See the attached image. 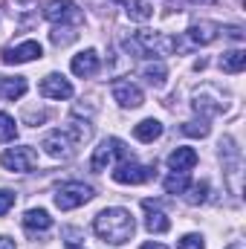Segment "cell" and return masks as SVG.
Masks as SVG:
<instances>
[{"mask_svg": "<svg viewBox=\"0 0 246 249\" xmlns=\"http://www.w3.org/2000/svg\"><path fill=\"white\" fill-rule=\"evenodd\" d=\"M154 177V168L151 165H139L133 160H122L113 171V180L122 183V186H139V183H148Z\"/></svg>", "mask_w": 246, "mask_h": 249, "instance_id": "cell-9", "label": "cell"}, {"mask_svg": "<svg viewBox=\"0 0 246 249\" xmlns=\"http://www.w3.org/2000/svg\"><path fill=\"white\" fill-rule=\"evenodd\" d=\"M75 145H81V142L72 136L70 127H58V130L47 133L44 142H41V148H44L53 160H72V157H75Z\"/></svg>", "mask_w": 246, "mask_h": 249, "instance_id": "cell-2", "label": "cell"}, {"mask_svg": "<svg viewBox=\"0 0 246 249\" xmlns=\"http://www.w3.org/2000/svg\"><path fill=\"white\" fill-rule=\"evenodd\" d=\"M26 78H20V75H15V78H9V75H0V102H15V99H20L23 93H26Z\"/></svg>", "mask_w": 246, "mask_h": 249, "instance_id": "cell-16", "label": "cell"}, {"mask_svg": "<svg viewBox=\"0 0 246 249\" xmlns=\"http://www.w3.org/2000/svg\"><path fill=\"white\" fill-rule=\"evenodd\" d=\"M197 151L194 148H177V151H171V157H168V165H171V171H191L194 165H197Z\"/></svg>", "mask_w": 246, "mask_h": 249, "instance_id": "cell-17", "label": "cell"}, {"mask_svg": "<svg viewBox=\"0 0 246 249\" xmlns=\"http://www.w3.org/2000/svg\"><path fill=\"white\" fill-rule=\"evenodd\" d=\"M113 99H116L122 107H139V105L145 102L142 90H139L136 84H130V81H113Z\"/></svg>", "mask_w": 246, "mask_h": 249, "instance_id": "cell-12", "label": "cell"}, {"mask_svg": "<svg viewBox=\"0 0 246 249\" xmlns=\"http://www.w3.org/2000/svg\"><path fill=\"white\" fill-rule=\"evenodd\" d=\"M177 249H206V244H203L200 235H185V238H180Z\"/></svg>", "mask_w": 246, "mask_h": 249, "instance_id": "cell-28", "label": "cell"}, {"mask_svg": "<svg viewBox=\"0 0 246 249\" xmlns=\"http://www.w3.org/2000/svg\"><path fill=\"white\" fill-rule=\"evenodd\" d=\"M41 55H44V50H41L38 41H23L18 47H6L0 58H3V64H26V61L41 58Z\"/></svg>", "mask_w": 246, "mask_h": 249, "instance_id": "cell-10", "label": "cell"}, {"mask_svg": "<svg viewBox=\"0 0 246 249\" xmlns=\"http://www.w3.org/2000/svg\"><path fill=\"white\" fill-rule=\"evenodd\" d=\"M67 249H84V247H78V244H67Z\"/></svg>", "mask_w": 246, "mask_h": 249, "instance_id": "cell-34", "label": "cell"}, {"mask_svg": "<svg viewBox=\"0 0 246 249\" xmlns=\"http://www.w3.org/2000/svg\"><path fill=\"white\" fill-rule=\"evenodd\" d=\"M244 67H246V53H244V50L223 53V58H220V70H223V72H232V75H238Z\"/></svg>", "mask_w": 246, "mask_h": 249, "instance_id": "cell-20", "label": "cell"}, {"mask_svg": "<svg viewBox=\"0 0 246 249\" xmlns=\"http://www.w3.org/2000/svg\"><path fill=\"white\" fill-rule=\"evenodd\" d=\"M124 6H127V18H130V20H139V23L151 20V15H154V9H151L145 0H127Z\"/></svg>", "mask_w": 246, "mask_h": 249, "instance_id": "cell-22", "label": "cell"}, {"mask_svg": "<svg viewBox=\"0 0 246 249\" xmlns=\"http://www.w3.org/2000/svg\"><path fill=\"white\" fill-rule=\"evenodd\" d=\"M165 191L168 194H185V188H188V174L185 171H174L171 177H165Z\"/></svg>", "mask_w": 246, "mask_h": 249, "instance_id": "cell-23", "label": "cell"}, {"mask_svg": "<svg viewBox=\"0 0 246 249\" xmlns=\"http://www.w3.org/2000/svg\"><path fill=\"white\" fill-rule=\"evenodd\" d=\"M0 162H3V168H6V171L26 174V171H32V168L38 165V154H35V148L20 145V148H9V151H3Z\"/></svg>", "mask_w": 246, "mask_h": 249, "instance_id": "cell-8", "label": "cell"}, {"mask_svg": "<svg viewBox=\"0 0 246 249\" xmlns=\"http://www.w3.org/2000/svg\"><path fill=\"white\" fill-rule=\"evenodd\" d=\"M142 75H145V81H148L151 87H162L168 70H165V64L162 61H154V64H145V67H142Z\"/></svg>", "mask_w": 246, "mask_h": 249, "instance_id": "cell-21", "label": "cell"}, {"mask_svg": "<svg viewBox=\"0 0 246 249\" xmlns=\"http://www.w3.org/2000/svg\"><path fill=\"white\" fill-rule=\"evenodd\" d=\"M70 70H72L78 78H90V75H96V72H99V53H96V50H84V53H78V55L70 61Z\"/></svg>", "mask_w": 246, "mask_h": 249, "instance_id": "cell-13", "label": "cell"}, {"mask_svg": "<svg viewBox=\"0 0 246 249\" xmlns=\"http://www.w3.org/2000/svg\"><path fill=\"white\" fill-rule=\"evenodd\" d=\"M38 90H41L44 99H58V102L72 96V84L64 75H58V72H50L47 78H41V87Z\"/></svg>", "mask_w": 246, "mask_h": 249, "instance_id": "cell-11", "label": "cell"}, {"mask_svg": "<svg viewBox=\"0 0 246 249\" xmlns=\"http://www.w3.org/2000/svg\"><path fill=\"white\" fill-rule=\"evenodd\" d=\"M113 160H130V151L124 148L122 139H116V136H107V139H102V145L93 151V160H90V168L99 174V171H105Z\"/></svg>", "mask_w": 246, "mask_h": 249, "instance_id": "cell-4", "label": "cell"}, {"mask_svg": "<svg viewBox=\"0 0 246 249\" xmlns=\"http://www.w3.org/2000/svg\"><path fill=\"white\" fill-rule=\"evenodd\" d=\"M133 136H136L139 142H154V139L162 136V122H157V119H142L139 124H133Z\"/></svg>", "mask_w": 246, "mask_h": 249, "instance_id": "cell-19", "label": "cell"}, {"mask_svg": "<svg viewBox=\"0 0 246 249\" xmlns=\"http://www.w3.org/2000/svg\"><path fill=\"white\" fill-rule=\"evenodd\" d=\"M185 191H188V194H185V200H188L191 206H197V203H206V197H209V183H206V180H200V183L188 186Z\"/></svg>", "mask_w": 246, "mask_h": 249, "instance_id": "cell-25", "label": "cell"}, {"mask_svg": "<svg viewBox=\"0 0 246 249\" xmlns=\"http://www.w3.org/2000/svg\"><path fill=\"white\" fill-rule=\"evenodd\" d=\"M0 249H18V247H15V241H12V238L0 235Z\"/></svg>", "mask_w": 246, "mask_h": 249, "instance_id": "cell-31", "label": "cell"}, {"mask_svg": "<svg viewBox=\"0 0 246 249\" xmlns=\"http://www.w3.org/2000/svg\"><path fill=\"white\" fill-rule=\"evenodd\" d=\"M191 107L200 113V116H220L226 107H229V102H226V96L217 90V87H211V84H206V87H200L197 93H194V102H191Z\"/></svg>", "mask_w": 246, "mask_h": 249, "instance_id": "cell-3", "label": "cell"}, {"mask_svg": "<svg viewBox=\"0 0 246 249\" xmlns=\"http://www.w3.org/2000/svg\"><path fill=\"white\" fill-rule=\"evenodd\" d=\"M90 200H93V188L87 186V183H78V180H70V183H64V186L55 191V206H58L61 212L78 209V206H84V203H90Z\"/></svg>", "mask_w": 246, "mask_h": 249, "instance_id": "cell-5", "label": "cell"}, {"mask_svg": "<svg viewBox=\"0 0 246 249\" xmlns=\"http://www.w3.org/2000/svg\"><path fill=\"white\" fill-rule=\"evenodd\" d=\"M18 136V122L9 113H0V142H12Z\"/></svg>", "mask_w": 246, "mask_h": 249, "instance_id": "cell-26", "label": "cell"}, {"mask_svg": "<svg viewBox=\"0 0 246 249\" xmlns=\"http://www.w3.org/2000/svg\"><path fill=\"white\" fill-rule=\"evenodd\" d=\"M142 206L148 209V217H145V226H148V232H157V235H162V232H168L171 229V220L157 209V203L154 200H142Z\"/></svg>", "mask_w": 246, "mask_h": 249, "instance_id": "cell-15", "label": "cell"}, {"mask_svg": "<svg viewBox=\"0 0 246 249\" xmlns=\"http://www.w3.org/2000/svg\"><path fill=\"white\" fill-rule=\"evenodd\" d=\"M229 249H246V247H244V244H241V241H235V244H232V247H229Z\"/></svg>", "mask_w": 246, "mask_h": 249, "instance_id": "cell-33", "label": "cell"}, {"mask_svg": "<svg viewBox=\"0 0 246 249\" xmlns=\"http://www.w3.org/2000/svg\"><path fill=\"white\" fill-rule=\"evenodd\" d=\"M23 226H26L29 232H47V229L53 226V217H50L47 209H29V212L23 214Z\"/></svg>", "mask_w": 246, "mask_h": 249, "instance_id": "cell-18", "label": "cell"}, {"mask_svg": "<svg viewBox=\"0 0 246 249\" xmlns=\"http://www.w3.org/2000/svg\"><path fill=\"white\" fill-rule=\"evenodd\" d=\"M75 38H78V32L70 29V26H55V29L50 32V41H53L55 47H67V44H72Z\"/></svg>", "mask_w": 246, "mask_h": 249, "instance_id": "cell-24", "label": "cell"}, {"mask_svg": "<svg viewBox=\"0 0 246 249\" xmlns=\"http://www.w3.org/2000/svg\"><path fill=\"white\" fill-rule=\"evenodd\" d=\"M93 232H96L105 244L122 247V244H127V241L133 238L136 223H133V214H130L127 209H105V212L96 214Z\"/></svg>", "mask_w": 246, "mask_h": 249, "instance_id": "cell-1", "label": "cell"}, {"mask_svg": "<svg viewBox=\"0 0 246 249\" xmlns=\"http://www.w3.org/2000/svg\"><path fill=\"white\" fill-rule=\"evenodd\" d=\"M226 32H229V38H235V41H244V29H241V26H229Z\"/></svg>", "mask_w": 246, "mask_h": 249, "instance_id": "cell-30", "label": "cell"}, {"mask_svg": "<svg viewBox=\"0 0 246 249\" xmlns=\"http://www.w3.org/2000/svg\"><path fill=\"white\" fill-rule=\"evenodd\" d=\"M15 206V191H9V188H0V217L9 212Z\"/></svg>", "mask_w": 246, "mask_h": 249, "instance_id": "cell-29", "label": "cell"}, {"mask_svg": "<svg viewBox=\"0 0 246 249\" xmlns=\"http://www.w3.org/2000/svg\"><path fill=\"white\" fill-rule=\"evenodd\" d=\"M139 249H168L165 244H154V241H148V244H142Z\"/></svg>", "mask_w": 246, "mask_h": 249, "instance_id": "cell-32", "label": "cell"}, {"mask_svg": "<svg viewBox=\"0 0 246 249\" xmlns=\"http://www.w3.org/2000/svg\"><path fill=\"white\" fill-rule=\"evenodd\" d=\"M44 18H47L50 23H55V26H67V23L78 26V23L84 20V12H81L78 3H72V0H50L47 9H44Z\"/></svg>", "mask_w": 246, "mask_h": 249, "instance_id": "cell-6", "label": "cell"}, {"mask_svg": "<svg viewBox=\"0 0 246 249\" xmlns=\"http://www.w3.org/2000/svg\"><path fill=\"white\" fill-rule=\"evenodd\" d=\"M133 41L139 44L142 55H171L177 50V41L168 38V35H162V32H148L145 29V32H136Z\"/></svg>", "mask_w": 246, "mask_h": 249, "instance_id": "cell-7", "label": "cell"}, {"mask_svg": "<svg viewBox=\"0 0 246 249\" xmlns=\"http://www.w3.org/2000/svg\"><path fill=\"white\" fill-rule=\"evenodd\" d=\"M180 130H183L185 136H200V139H203V136H209V124L203 122V119H200V122H185Z\"/></svg>", "mask_w": 246, "mask_h": 249, "instance_id": "cell-27", "label": "cell"}, {"mask_svg": "<svg viewBox=\"0 0 246 249\" xmlns=\"http://www.w3.org/2000/svg\"><path fill=\"white\" fill-rule=\"evenodd\" d=\"M217 35H220V26H217L214 20H194V23L188 26V38H191V44H200V47L211 44Z\"/></svg>", "mask_w": 246, "mask_h": 249, "instance_id": "cell-14", "label": "cell"}]
</instances>
